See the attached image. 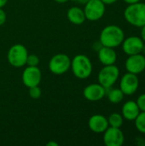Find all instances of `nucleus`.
<instances>
[{"instance_id":"nucleus-1","label":"nucleus","mask_w":145,"mask_h":146,"mask_svg":"<svg viewBox=\"0 0 145 146\" xmlns=\"http://www.w3.org/2000/svg\"><path fill=\"white\" fill-rule=\"evenodd\" d=\"M125 38L123 29L117 25H108L100 33L99 41L103 46L116 48L121 45Z\"/></svg>"},{"instance_id":"nucleus-2","label":"nucleus","mask_w":145,"mask_h":146,"mask_svg":"<svg viewBox=\"0 0 145 146\" xmlns=\"http://www.w3.org/2000/svg\"><path fill=\"white\" fill-rule=\"evenodd\" d=\"M124 18L131 26L135 27H142L145 25V3L138 2L127 4L124 10Z\"/></svg>"},{"instance_id":"nucleus-3","label":"nucleus","mask_w":145,"mask_h":146,"mask_svg":"<svg viewBox=\"0 0 145 146\" xmlns=\"http://www.w3.org/2000/svg\"><path fill=\"white\" fill-rule=\"evenodd\" d=\"M73 75L80 80L87 79L92 73V63L90 58L83 54L76 55L71 60V68Z\"/></svg>"},{"instance_id":"nucleus-4","label":"nucleus","mask_w":145,"mask_h":146,"mask_svg":"<svg viewBox=\"0 0 145 146\" xmlns=\"http://www.w3.org/2000/svg\"><path fill=\"white\" fill-rule=\"evenodd\" d=\"M98 83L104 88H111L120 78V69L115 64L104 65L98 73Z\"/></svg>"},{"instance_id":"nucleus-5","label":"nucleus","mask_w":145,"mask_h":146,"mask_svg":"<svg viewBox=\"0 0 145 146\" xmlns=\"http://www.w3.org/2000/svg\"><path fill=\"white\" fill-rule=\"evenodd\" d=\"M28 51L26 48L21 44H15L12 45L8 50V62L15 68H21L26 65Z\"/></svg>"},{"instance_id":"nucleus-6","label":"nucleus","mask_w":145,"mask_h":146,"mask_svg":"<svg viewBox=\"0 0 145 146\" xmlns=\"http://www.w3.org/2000/svg\"><path fill=\"white\" fill-rule=\"evenodd\" d=\"M71 68V59L66 54L59 53L53 56L49 62L50 71L56 75L67 73Z\"/></svg>"},{"instance_id":"nucleus-7","label":"nucleus","mask_w":145,"mask_h":146,"mask_svg":"<svg viewBox=\"0 0 145 146\" xmlns=\"http://www.w3.org/2000/svg\"><path fill=\"white\" fill-rule=\"evenodd\" d=\"M106 11V5L101 0H90L85 4L84 12L85 19L97 21L103 18Z\"/></svg>"},{"instance_id":"nucleus-8","label":"nucleus","mask_w":145,"mask_h":146,"mask_svg":"<svg viewBox=\"0 0 145 146\" xmlns=\"http://www.w3.org/2000/svg\"><path fill=\"white\" fill-rule=\"evenodd\" d=\"M139 87V79L138 74L132 73H126L121 79L120 89L126 96H132L135 94Z\"/></svg>"},{"instance_id":"nucleus-9","label":"nucleus","mask_w":145,"mask_h":146,"mask_svg":"<svg viewBox=\"0 0 145 146\" xmlns=\"http://www.w3.org/2000/svg\"><path fill=\"white\" fill-rule=\"evenodd\" d=\"M125 142V135L119 127H109L103 133V143L106 146H121Z\"/></svg>"},{"instance_id":"nucleus-10","label":"nucleus","mask_w":145,"mask_h":146,"mask_svg":"<svg viewBox=\"0 0 145 146\" xmlns=\"http://www.w3.org/2000/svg\"><path fill=\"white\" fill-rule=\"evenodd\" d=\"M144 45V42L138 36H129L125 38L121 44L122 50L127 56L142 53Z\"/></svg>"},{"instance_id":"nucleus-11","label":"nucleus","mask_w":145,"mask_h":146,"mask_svg":"<svg viewBox=\"0 0 145 146\" xmlns=\"http://www.w3.org/2000/svg\"><path fill=\"white\" fill-rule=\"evenodd\" d=\"M22 82L26 87L38 86L42 80V73L38 66H27L22 73Z\"/></svg>"},{"instance_id":"nucleus-12","label":"nucleus","mask_w":145,"mask_h":146,"mask_svg":"<svg viewBox=\"0 0 145 146\" xmlns=\"http://www.w3.org/2000/svg\"><path fill=\"white\" fill-rule=\"evenodd\" d=\"M125 68L127 72L139 74L145 70V56L142 53L128 56L125 62Z\"/></svg>"},{"instance_id":"nucleus-13","label":"nucleus","mask_w":145,"mask_h":146,"mask_svg":"<svg viewBox=\"0 0 145 146\" xmlns=\"http://www.w3.org/2000/svg\"><path fill=\"white\" fill-rule=\"evenodd\" d=\"M85 98L91 102H97L106 96V88L99 83H92L85 87L83 91Z\"/></svg>"},{"instance_id":"nucleus-14","label":"nucleus","mask_w":145,"mask_h":146,"mask_svg":"<svg viewBox=\"0 0 145 146\" xmlns=\"http://www.w3.org/2000/svg\"><path fill=\"white\" fill-rule=\"evenodd\" d=\"M89 128L95 133H103L109 127L108 118L103 115H93L88 121Z\"/></svg>"},{"instance_id":"nucleus-15","label":"nucleus","mask_w":145,"mask_h":146,"mask_svg":"<svg viewBox=\"0 0 145 146\" xmlns=\"http://www.w3.org/2000/svg\"><path fill=\"white\" fill-rule=\"evenodd\" d=\"M97 56L100 62L104 65L115 64L117 61V53L115 48L102 46V48L97 51Z\"/></svg>"},{"instance_id":"nucleus-16","label":"nucleus","mask_w":145,"mask_h":146,"mask_svg":"<svg viewBox=\"0 0 145 146\" xmlns=\"http://www.w3.org/2000/svg\"><path fill=\"white\" fill-rule=\"evenodd\" d=\"M140 110L136 103V101L129 100L126 101L121 108V115L124 120L128 121H134L136 117L140 113Z\"/></svg>"},{"instance_id":"nucleus-17","label":"nucleus","mask_w":145,"mask_h":146,"mask_svg":"<svg viewBox=\"0 0 145 146\" xmlns=\"http://www.w3.org/2000/svg\"><path fill=\"white\" fill-rule=\"evenodd\" d=\"M67 17H68V20L74 25H81L86 20L84 9L76 6L71 7L68 10Z\"/></svg>"},{"instance_id":"nucleus-18","label":"nucleus","mask_w":145,"mask_h":146,"mask_svg":"<svg viewBox=\"0 0 145 146\" xmlns=\"http://www.w3.org/2000/svg\"><path fill=\"white\" fill-rule=\"evenodd\" d=\"M106 95L108 97L109 101L111 104H120L123 99L125 94L120 88H108L106 89Z\"/></svg>"},{"instance_id":"nucleus-19","label":"nucleus","mask_w":145,"mask_h":146,"mask_svg":"<svg viewBox=\"0 0 145 146\" xmlns=\"http://www.w3.org/2000/svg\"><path fill=\"white\" fill-rule=\"evenodd\" d=\"M108 122H109V127L121 128V126L123 125L124 118H123L122 115L120 114V113H116V112L112 113L108 118Z\"/></svg>"},{"instance_id":"nucleus-20","label":"nucleus","mask_w":145,"mask_h":146,"mask_svg":"<svg viewBox=\"0 0 145 146\" xmlns=\"http://www.w3.org/2000/svg\"><path fill=\"white\" fill-rule=\"evenodd\" d=\"M136 129L141 133L142 134H145V112H140L138 115L134 120Z\"/></svg>"},{"instance_id":"nucleus-21","label":"nucleus","mask_w":145,"mask_h":146,"mask_svg":"<svg viewBox=\"0 0 145 146\" xmlns=\"http://www.w3.org/2000/svg\"><path fill=\"white\" fill-rule=\"evenodd\" d=\"M41 95H42V92L38 86L29 87V96L32 99H38L41 97Z\"/></svg>"},{"instance_id":"nucleus-22","label":"nucleus","mask_w":145,"mask_h":146,"mask_svg":"<svg viewBox=\"0 0 145 146\" xmlns=\"http://www.w3.org/2000/svg\"><path fill=\"white\" fill-rule=\"evenodd\" d=\"M39 63V58L37 55L35 54H28L27 58H26V65L27 66H38Z\"/></svg>"},{"instance_id":"nucleus-23","label":"nucleus","mask_w":145,"mask_h":146,"mask_svg":"<svg viewBox=\"0 0 145 146\" xmlns=\"http://www.w3.org/2000/svg\"><path fill=\"white\" fill-rule=\"evenodd\" d=\"M136 103H137L140 111L145 112V93H143L140 96H138Z\"/></svg>"},{"instance_id":"nucleus-24","label":"nucleus","mask_w":145,"mask_h":146,"mask_svg":"<svg viewBox=\"0 0 145 146\" xmlns=\"http://www.w3.org/2000/svg\"><path fill=\"white\" fill-rule=\"evenodd\" d=\"M6 19H7L6 13L4 12L3 8H0V26H3L5 23Z\"/></svg>"},{"instance_id":"nucleus-25","label":"nucleus","mask_w":145,"mask_h":146,"mask_svg":"<svg viewBox=\"0 0 145 146\" xmlns=\"http://www.w3.org/2000/svg\"><path fill=\"white\" fill-rule=\"evenodd\" d=\"M135 143H136V145L138 146H145V139L143 137L138 136V137L136 138Z\"/></svg>"},{"instance_id":"nucleus-26","label":"nucleus","mask_w":145,"mask_h":146,"mask_svg":"<svg viewBox=\"0 0 145 146\" xmlns=\"http://www.w3.org/2000/svg\"><path fill=\"white\" fill-rule=\"evenodd\" d=\"M102 46H103V44L100 43V41H98V42H96V43H94V44H93V49L95 50V51H98L101 48H102Z\"/></svg>"},{"instance_id":"nucleus-27","label":"nucleus","mask_w":145,"mask_h":146,"mask_svg":"<svg viewBox=\"0 0 145 146\" xmlns=\"http://www.w3.org/2000/svg\"><path fill=\"white\" fill-rule=\"evenodd\" d=\"M140 28H141V31H140V38H142V40L144 42L145 44V25L143 26L142 27H140Z\"/></svg>"},{"instance_id":"nucleus-28","label":"nucleus","mask_w":145,"mask_h":146,"mask_svg":"<svg viewBox=\"0 0 145 146\" xmlns=\"http://www.w3.org/2000/svg\"><path fill=\"white\" fill-rule=\"evenodd\" d=\"M105 5H110V4H114L118 0H101Z\"/></svg>"},{"instance_id":"nucleus-29","label":"nucleus","mask_w":145,"mask_h":146,"mask_svg":"<svg viewBox=\"0 0 145 146\" xmlns=\"http://www.w3.org/2000/svg\"><path fill=\"white\" fill-rule=\"evenodd\" d=\"M126 4H132V3H135L138 2H140L141 0H123Z\"/></svg>"},{"instance_id":"nucleus-30","label":"nucleus","mask_w":145,"mask_h":146,"mask_svg":"<svg viewBox=\"0 0 145 146\" xmlns=\"http://www.w3.org/2000/svg\"><path fill=\"white\" fill-rule=\"evenodd\" d=\"M8 0H0V8H3L6 5Z\"/></svg>"},{"instance_id":"nucleus-31","label":"nucleus","mask_w":145,"mask_h":146,"mask_svg":"<svg viewBox=\"0 0 145 146\" xmlns=\"http://www.w3.org/2000/svg\"><path fill=\"white\" fill-rule=\"evenodd\" d=\"M75 1H76L77 3H79V4H84V5H85V4L87 2H89L90 0H75Z\"/></svg>"},{"instance_id":"nucleus-32","label":"nucleus","mask_w":145,"mask_h":146,"mask_svg":"<svg viewBox=\"0 0 145 146\" xmlns=\"http://www.w3.org/2000/svg\"><path fill=\"white\" fill-rule=\"evenodd\" d=\"M56 3H67L68 0H54Z\"/></svg>"},{"instance_id":"nucleus-33","label":"nucleus","mask_w":145,"mask_h":146,"mask_svg":"<svg viewBox=\"0 0 145 146\" xmlns=\"http://www.w3.org/2000/svg\"><path fill=\"white\" fill-rule=\"evenodd\" d=\"M47 145H49V146H50V145L57 146V145H58V144H56V142H49V143L47 144Z\"/></svg>"},{"instance_id":"nucleus-34","label":"nucleus","mask_w":145,"mask_h":146,"mask_svg":"<svg viewBox=\"0 0 145 146\" xmlns=\"http://www.w3.org/2000/svg\"><path fill=\"white\" fill-rule=\"evenodd\" d=\"M142 54L145 56V44L144 45V47H143V50H142Z\"/></svg>"}]
</instances>
